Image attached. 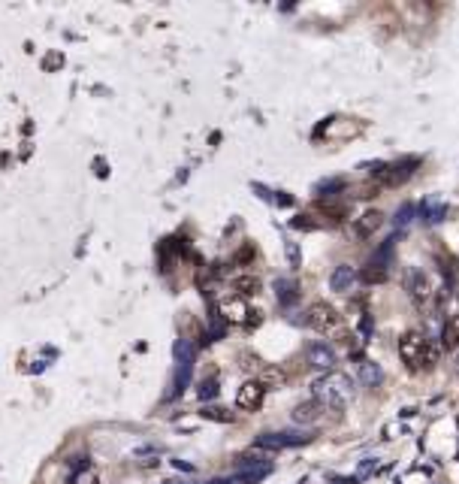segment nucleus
Masks as SVG:
<instances>
[{
    "instance_id": "obj_1",
    "label": "nucleus",
    "mask_w": 459,
    "mask_h": 484,
    "mask_svg": "<svg viewBox=\"0 0 459 484\" xmlns=\"http://www.w3.org/2000/svg\"><path fill=\"white\" fill-rule=\"evenodd\" d=\"M399 358L408 369H414V373H420V369H429L432 363L438 361V351L429 346V339L423 333H417V330H408V333L399 339Z\"/></svg>"
},
{
    "instance_id": "obj_2",
    "label": "nucleus",
    "mask_w": 459,
    "mask_h": 484,
    "mask_svg": "<svg viewBox=\"0 0 459 484\" xmlns=\"http://www.w3.org/2000/svg\"><path fill=\"white\" fill-rule=\"evenodd\" d=\"M311 390H314V400L321 403L324 409L326 405L329 409H341V405L354 397V381L344 373H329L324 378H317L311 385Z\"/></svg>"
},
{
    "instance_id": "obj_3",
    "label": "nucleus",
    "mask_w": 459,
    "mask_h": 484,
    "mask_svg": "<svg viewBox=\"0 0 459 484\" xmlns=\"http://www.w3.org/2000/svg\"><path fill=\"white\" fill-rule=\"evenodd\" d=\"M305 324H309L314 333L329 336V333H339V330H341V315L329 303L321 300V303L309 306V312H305Z\"/></svg>"
},
{
    "instance_id": "obj_4",
    "label": "nucleus",
    "mask_w": 459,
    "mask_h": 484,
    "mask_svg": "<svg viewBox=\"0 0 459 484\" xmlns=\"http://www.w3.org/2000/svg\"><path fill=\"white\" fill-rule=\"evenodd\" d=\"M405 288H408V297H411L420 309H429L432 297H435V285L423 270H411L405 276Z\"/></svg>"
},
{
    "instance_id": "obj_5",
    "label": "nucleus",
    "mask_w": 459,
    "mask_h": 484,
    "mask_svg": "<svg viewBox=\"0 0 459 484\" xmlns=\"http://www.w3.org/2000/svg\"><path fill=\"white\" fill-rule=\"evenodd\" d=\"M417 163H420V158H405V161H399V163H390V167H384V163H381V170H375V176H378L381 185L393 188V185H402L405 179H411Z\"/></svg>"
},
{
    "instance_id": "obj_6",
    "label": "nucleus",
    "mask_w": 459,
    "mask_h": 484,
    "mask_svg": "<svg viewBox=\"0 0 459 484\" xmlns=\"http://www.w3.org/2000/svg\"><path fill=\"white\" fill-rule=\"evenodd\" d=\"M311 436L305 433H263L257 439V451H282V448H293V445H305Z\"/></svg>"
},
{
    "instance_id": "obj_7",
    "label": "nucleus",
    "mask_w": 459,
    "mask_h": 484,
    "mask_svg": "<svg viewBox=\"0 0 459 484\" xmlns=\"http://www.w3.org/2000/svg\"><path fill=\"white\" fill-rule=\"evenodd\" d=\"M263 397H266V388L260 385L257 378H251L236 390V405L242 412H257L263 405Z\"/></svg>"
},
{
    "instance_id": "obj_8",
    "label": "nucleus",
    "mask_w": 459,
    "mask_h": 484,
    "mask_svg": "<svg viewBox=\"0 0 459 484\" xmlns=\"http://www.w3.org/2000/svg\"><path fill=\"white\" fill-rule=\"evenodd\" d=\"M218 318H221L224 324H248L251 306L242 300V297H227V300H221V306H218Z\"/></svg>"
},
{
    "instance_id": "obj_9",
    "label": "nucleus",
    "mask_w": 459,
    "mask_h": 484,
    "mask_svg": "<svg viewBox=\"0 0 459 484\" xmlns=\"http://www.w3.org/2000/svg\"><path fill=\"white\" fill-rule=\"evenodd\" d=\"M305 358H309V363L314 366V369H333L336 366V351L326 346V342H311L309 348H305Z\"/></svg>"
},
{
    "instance_id": "obj_10",
    "label": "nucleus",
    "mask_w": 459,
    "mask_h": 484,
    "mask_svg": "<svg viewBox=\"0 0 459 484\" xmlns=\"http://www.w3.org/2000/svg\"><path fill=\"white\" fill-rule=\"evenodd\" d=\"M381 224H384V215H381L378 209H372V212H366V215H363V218H360V221H356V224H354V233H356V236H360V239H368V236H372V233L378 231V227H381Z\"/></svg>"
},
{
    "instance_id": "obj_11",
    "label": "nucleus",
    "mask_w": 459,
    "mask_h": 484,
    "mask_svg": "<svg viewBox=\"0 0 459 484\" xmlns=\"http://www.w3.org/2000/svg\"><path fill=\"white\" fill-rule=\"evenodd\" d=\"M321 412H324V405L317 403V400L299 403L296 409H293V421H296V424H314L317 418H321Z\"/></svg>"
},
{
    "instance_id": "obj_12",
    "label": "nucleus",
    "mask_w": 459,
    "mask_h": 484,
    "mask_svg": "<svg viewBox=\"0 0 459 484\" xmlns=\"http://www.w3.org/2000/svg\"><path fill=\"white\" fill-rule=\"evenodd\" d=\"M441 348H459V312L448 315V321H444V330H441Z\"/></svg>"
},
{
    "instance_id": "obj_13",
    "label": "nucleus",
    "mask_w": 459,
    "mask_h": 484,
    "mask_svg": "<svg viewBox=\"0 0 459 484\" xmlns=\"http://www.w3.org/2000/svg\"><path fill=\"white\" fill-rule=\"evenodd\" d=\"M354 282H356V273H354V266H348V263L336 266V273L329 276V288L333 291H351Z\"/></svg>"
},
{
    "instance_id": "obj_14",
    "label": "nucleus",
    "mask_w": 459,
    "mask_h": 484,
    "mask_svg": "<svg viewBox=\"0 0 459 484\" xmlns=\"http://www.w3.org/2000/svg\"><path fill=\"white\" fill-rule=\"evenodd\" d=\"M275 297H278V303L284 306H293L299 300V288H296V282H293V278H278L275 282Z\"/></svg>"
},
{
    "instance_id": "obj_15",
    "label": "nucleus",
    "mask_w": 459,
    "mask_h": 484,
    "mask_svg": "<svg viewBox=\"0 0 459 484\" xmlns=\"http://www.w3.org/2000/svg\"><path fill=\"white\" fill-rule=\"evenodd\" d=\"M257 381H260L266 390L282 388V385H284V373H282L278 366H260V369H257Z\"/></svg>"
},
{
    "instance_id": "obj_16",
    "label": "nucleus",
    "mask_w": 459,
    "mask_h": 484,
    "mask_svg": "<svg viewBox=\"0 0 459 484\" xmlns=\"http://www.w3.org/2000/svg\"><path fill=\"white\" fill-rule=\"evenodd\" d=\"M360 381L366 388H378L381 381H384V373H381V366L375 361H363L360 363Z\"/></svg>"
},
{
    "instance_id": "obj_17",
    "label": "nucleus",
    "mask_w": 459,
    "mask_h": 484,
    "mask_svg": "<svg viewBox=\"0 0 459 484\" xmlns=\"http://www.w3.org/2000/svg\"><path fill=\"white\" fill-rule=\"evenodd\" d=\"M387 276H390L387 266H381V263H368V266H363V273L356 276V278H363V285H384V282H387Z\"/></svg>"
},
{
    "instance_id": "obj_18",
    "label": "nucleus",
    "mask_w": 459,
    "mask_h": 484,
    "mask_svg": "<svg viewBox=\"0 0 459 484\" xmlns=\"http://www.w3.org/2000/svg\"><path fill=\"white\" fill-rule=\"evenodd\" d=\"M233 291H239V297L260 294V278L257 276H239V278H233Z\"/></svg>"
},
{
    "instance_id": "obj_19",
    "label": "nucleus",
    "mask_w": 459,
    "mask_h": 484,
    "mask_svg": "<svg viewBox=\"0 0 459 484\" xmlns=\"http://www.w3.org/2000/svg\"><path fill=\"white\" fill-rule=\"evenodd\" d=\"M172 351H175V358H178V363H182V366H194L197 351H194V346H190L187 339H178Z\"/></svg>"
},
{
    "instance_id": "obj_20",
    "label": "nucleus",
    "mask_w": 459,
    "mask_h": 484,
    "mask_svg": "<svg viewBox=\"0 0 459 484\" xmlns=\"http://www.w3.org/2000/svg\"><path fill=\"white\" fill-rule=\"evenodd\" d=\"M206 421H218V424H230L233 421V415H230L227 409H221V405H202V412H200Z\"/></svg>"
},
{
    "instance_id": "obj_21",
    "label": "nucleus",
    "mask_w": 459,
    "mask_h": 484,
    "mask_svg": "<svg viewBox=\"0 0 459 484\" xmlns=\"http://www.w3.org/2000/svg\"><path fill=\"white\" fill-rule=\"evenodd\" d=\"M70 484H100V473L94 466H88V469H82V473H73Z\"/></svg>"
},
{
    "instance_id": "obj_22",
    "label": "nucleus",
    "mask_w": 459,
    "mask_h": 484,
    "mask_svg": "<svg viewBox=\"0 0 459 484\" xmlns=\"http://www.w3.org/2000/svg\"><path fill=\"white\" fill-rule=\"evenodd\" d=\"M420 209H423V218H426V221H441V215H444V206H441V203L435 206V200H426Z\"/></svg>"
},
{
    "instance_id": "obj_23",
    "label": "nucleus",
    "mask_w": 459,
    "mask_h": 484,
    "mask_svg": "<svg viewBox=\"0 0 459 484\" xmlns=\"http://www.w3.org/2000/svg\"><path fill=\"white\" fill-rule=\"evenodd\" d=\"M224 330H227V324L221 321L218 315L212 318V324H209V333H206V342H215V339H221L224 336Z\"/></svg>"
},
{
    "instance_id": "obj_24",
    "label": "nucleus",
    "mask_w": 459,
    "mask_h": 484,
    "mask_svg": "<svg viewBox=\"0 0 459 484\" xmlns=\"http://www.w3.org/2000/svg\"><path fill=\"white\" fill-rule=\"evenodd\" d=\"M414 206H411V203H405V206H399V212H396V218H393V221H396V227H405L408 221H411L414 218Z\"/></svg>"
},
{
    "instance_id": "obj_25",
    "label": "nucleus",
    "mask_w": 459,
    "mask_h": 484,
    "mask_svg": "<svg viewBox=\"0 0 459 484\" xmlns=\"http://www.w3.org/2000/svg\"><path fill=\"white\" fill-rule=\"evenodd\" d=\"M197 393H200V400H212L215 393H218V378H209V381H202Z\"/></svg>"
},
{
    "instance_id": "obj_26",
    "label": "nucleus",
    "mask_w": 459,
    "mask_h": 484,
    "mask_svg": "<svg viewBox=\"0 0 459 484\" xmlns=\"http://www.w3.org/2000/svg\"><path fill=\"white\" fill-rule=\"evenodd\" d=\"M287 261H290L293 270L299 266V248H296V242H287Z\"/></svg>"
},
{
    "instance_id": "obj_27",
    "label": "nucleus",
    "mask_w": 459,
    "mask_h": 484,
    "mask_svg": "<svg viewBox=\"0 0 459 484\" xmlns=\"http://www.w3.org/2000/svg\"><path fill=\"white\" fill-rule=\"evenodd\" d=\"M175 469H185V473H194V466H187V463H182V460H175Z\"/></svg>"
},
{
    "instance_id": "obj_28",
    "label": "nucleus",
    "mask_w": 459,
    "mask_h": 484,
    "mask_svg": "<svg viewBox=\"0 0 459 484\" xmlns=\"http://www.w3.org/2000/svg\"><path fill=\"white\" fill-rule=\"evenodd\" d=\"M456 363H459V361H456Z\"/></svg>"
}]
</instances>
